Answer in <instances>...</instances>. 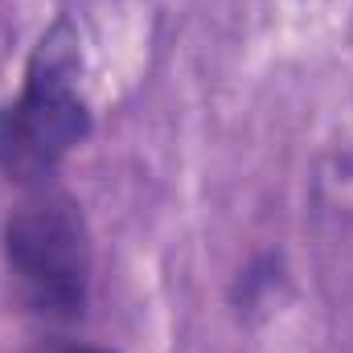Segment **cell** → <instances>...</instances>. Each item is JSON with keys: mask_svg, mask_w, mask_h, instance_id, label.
Listing matches in <instances>:
<instances>
[{"mask_svg": "<svg viewBox=\"0 0 353 353\" xmlns=\"http://www.w3.org/2000/svg\"><path fill=\"white\" fill-rule=\"evenodd\" d=\"M90 136V107L79 94V37L58 21L33 50L25 83L0 107V173L17 185H46Z\"/></svg>", "mask_w": 353, "mask_h": 353, "instance_id": "6da1fadb", "label": "cell"}, {"mask_svg": "<svg viewBox=\"0 0 353 353\" xmlns=\"http://www.w3.org/2000/svg\"><path fill=\"white\" fill-rule=\"evenodd\" d=\"M4 259L21 304L46 321H74L90 300V234L79 205L41 193L4 222Z\"/></svg>", "mask_w": 353, "mask_h": 353, "instance_id": "7a4b0ae2", "label": "cell"}, {"mask_svg": "<svg viewBox=\"0 0 353 353\" xmlns=\"http://www.w3.org/2000/svg\"><path fill=\"white\" fill-rule=\"evenodd\" d=\"M275 279H279V263H275L271 255L255 259V263L239 275V292H234L239 312H243V308H259V300H263L267 292L275 288Z\"/></svg>", "mask_w": 353, "mask_h": 353, "instance_id": "3957f363", "label": "cell"}, {"mask_svg": "<svg viewBox=\"0 0 353 353\" xmlns=\"http://www.w3.org/2000/svg\"><path fill=\"white\" fill-rule=\"evenodd\" d=\"M62 353H111V350H90V345H70V350H62Z\"/></svg>", "mask_w": 353, "mask_h": 353, "instance_id": "277c9868", "label": "cell"}]
</instances>
